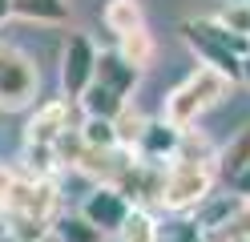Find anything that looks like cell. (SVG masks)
<instances>
[{"instance_id":"16","label":"cell","mask_w":250,"mask_h":242,"mask_svg":"<svg viewBox=\"0 0 250 242\" xmlns=\"http://www.w3.org/2000/svg\"><path fill=\"white\" fill-rule=\"evenodd\" d=\"M146 117H142V109H133V105H125L117 117H113V133H117V145L121 150H137V141H142V133H146Z\"/></svg>"},{"instance_id":"10","label":"cell","mask_w":250,"mask_h":242,"mask_svg":"<svg viewBox=\"0 0 250 242\" xmlns=\"http://www.w3.org/2000/svg\"><path fill=\"white\" fill-rule=\"evenodd\" d=\"M93 81L105 85V89H113L117 97L129 101V93H133L137 81H142V73H137L129 61H121L117 48H105V53H97V73H93Z\"/></svg>"},{"instance_id":"3","label":"cell","mask_w":250,"mask_h":242,"mask_svg":"<svg viewBox=\"0 0 250 242\" xmlns=\"http://www.w3.org/2000/svg\"><path fill=\"white\" fill-rule=\"evenodd\" d=\"M214 182H218V170L214 161H169L166 166V186H162V210L169 214H190L202 202L214 194Z\"/></svg>"},{"instance_id":"17","label":"cell","mask_w":250,"mask_h":242,"mask_svg":"<svg viewBox=\"0 0 250 242\" xmlns=\"http://www.w3.org/2000/svg\"><path fill=\"white\" fill-rule=\"evenodd\" d=\"M53 238L57 242H105V234L97 230V226H89L81 214L53 218Z\"/></svg>"},{"instance_id":"20","label":"cell","mask_w":250,"mask_h":242,"mask_svg":"<svg viewBox=\"0 0 250 242\" xmlns=\"http://www.w3.org/2000/svg\"><path fill=\"white\" fill-rule=\"evenodd\" d=\"M214 21L230 28V32H238V37L250 41V4H226V8H218L214 12Z\"/></svg>"},{"instance_id":"13","label":"cell","mask_w":250,"mask_h":242,"mask_svg":"<svg viewBox=\"0 0 250 242\" xmlns=\"http://www.w3.org/2000/svg\"><path fill=\"white\" fill-rule=\"evenodd\" d=\"M12 16L33 24H65L69 21V0H8Z\"/></svg>"},{"instance_id":"14","label":"cell","mask_w":250,"mask_h":242,"mask_svg":"<svg viewBox=\"0 0 250 242\" xmlns=\"http://www.w3.org/2000/svg\"><path fill=\"white\" fill-rule=\"evenodd\" d=\"M101 21H105V28L113 32V37H129L133 28H146V16H142V4H137V0H109Z\"/></svg>"},{"instance_id":"9","label":"cell","mask_w":250,"mask_h":242,"mask_svg":"<svg viewBox=\"0 0 250 242\" xmlns=\"http://www.w3.org/2000/svg\"><path fill=\"white\" fill-rule=\"evenodd\" d=\"M178 145H182V129H174L169 121H149L146 125V133H142V141H137V157L142 161H158V166H169V161L178 157Z\"/></svg>"},{"instance_id":"12","label":"cell","mask_w":250,"mask_h":242,"mask_svg":"<svg viewBox=\"0 0 250 242\" xmlns=\"http://www.w3.org/2000/svg\"><path fill=\"white\" fill-rule=\"evenodd\" d=\"M129 105L125 101V97H117L113 89H105V85H97V81H93V85L81 93V101H77V109L85 113V117H97V121H113L117 113Z\"/></svg>"},{"instance_id":"7","label":"cell","mask_w":250,"mask_h":242,"mask_svg":"<svg viewBox=\"0 0 250 242\" xmlns=\"http://www.w3.org/2000/svg\"><path fill=\"white\" fill-rule=\"evenodd\" d=\"M77 109V101H65V97H57V101H44L33 117L24 125V145H44V150H57V141L77 129L69 121V113Z\"/></svg>"},{"instance_id":"23","label":"cell","mask_w":250,"mask_h":242,"mask_svg":"<svg viewBox=\"0 0 250 242\" xmlns=\"http://www.w3.org/2000/svg\"><path fill=\"white\" fill-rule=\"evenodd\" d=\"M238 81H242V85H250V57H242V69H238Z\"/></svg>"},{"instance_id":"8","label":"cell","mask_w":250,"mask_h":242,"mask_svg":"<svg viewBox=\"0 0 250 242\" xmlns=\"http://www.w3.org/2000/svg\"><path fill=\"white\" fill-rule=\"evenodd\" d=\"M129 210H133V206L125 202L113 186H93V190L85 194V202H81V218H85L89 226H97V230L109 238V234H117L121 226H125Z\"/></svg>"},{"instance_id":"4","label":"cell","mask_w":250,"mask_h":242,"mask_svg":"<svg viewBox=\"0 0 250 242\" xmlns=\"http://www.w3.org/2000/svg\"><path fill=\"white\" fill-rule=\"evenodd\" d=\"M41 89V69L24 48L0 41V109H28Z\"/></svg>"},{"instance_id":"15","label":"cell","mask_w":250,"mask_h":242,"mask_svg":"<svg viewBox=\"0 0 250 242\" xmlns=\"http://www.w3.org/2000/svg\"><path fill=\"white\" fill-rule=\"evenodd\" d=\"M153 48H158V44H153L149 28H133L129 37H117V57H121V61H129L137 73H142L146 65L153 61Z\"/></svg>"},{"instance_id":"5","label":"cell","mask_w":250,"mask_h":242,"mask_svg":"<svg viewBox=\"0 0 250 242\" xmlns=\"http://www.w3.org/2000/svg\"><path fill=\"white\" fill-rule=\"evenodd\" d=\"M61 202V194L53 182H33V177H17L8 186V194L0 198L4 218H33V222H53V210Z\"/></svg>"},{"instance_id":"18","label":"cell","mask_w":250,"mask_h":242,"mask_svg":"<svg viewBox=\"0 0 250 242\" xmlns=\"http://www.w3.org/2000/svg\"><path fill=\"white\" fill-rule=\"evenodd\" d=\"M158 230H162V226L153 222L149 210L133 206V210H129V218H125V226L117 230V238H121V242H158Z\"/></svg>"},{"instance_id":"2","label":"cell","mask_w":250,"mask_h":242,"mask_svg":"<svg viewBox=\"0 0 250 242\" xmlns=\"http://www.w3.org/2000/svg\"><path fill=\"white\" fill-rule=\"evenodd\" d=\"M230 85H234L230 77H222V73H214V69H206V65H202L198 73H190L174 93L166 97L162 121H169L174 129H190V125L202 117V113L214 109V105L230 93Z\"/></svg>"},{"instance_id":"11","label":"cell","mask_w":250,"mask_h":242,"mask_svg":"<svg viewBox=\"0 0 250 242\" xmlns=\"http://www.w3.org/2000/svg\"><path fill=\"white\" fill-rule=\"evenodd\" d=\"M250 166V125L242 129V133H234L222 150H218V157H214V170H218V182H234L242 170Z\"/></svg>"},{"instance_id":"1","label":"cell","mask_w":250,"mask_h":242,"mask_svg":"<svg viewBox=\"0 0 250 242\" xmlns=\"http://www.w3.org/2000/svg\"><path fill=\"white\" fill-rule=\"evenodd\" d=\"M182 41L194 48V57L206 65V69L222 73L230 81H238L242 69V57H250V41L230 32L214 21V16H198V21H186L182 24Z\"/></svg>"},{"instance_id":"24","label":"cell","mask_w":250,"mask_h":242,"mask_svg":"<svg viewBox=\"0 0 250 242\" xmlns=\"http://www.w3.org/2000/svg\"><path fill=\"white\" fill-rule=\"evenodd\" d=\"M8 16H12V4H8V0H0V24H4Z\"/></svg>"},{"instance_id":"6","label":"cell","mask_w":250,"mask_h":242,"mask_svg":"<svg viewBox=\"0 0 250 242\" xmlns=\"http://www.w3.org/2000/svg\"><path fill=\"white\" fill-rule=\"evenodd\" d=\"M93 73H97V44L85 32H73L65 41V53H61V93H65V101H81V93L93 85Z\"/></svg>"},{"instance_id":"19","label":"cell","mask_w":250,"mask_h":242,"mask_svg":"<svg viewBox=\"0 0 250 242\" xmlns=\"http://www.w3.org/2000/svg\"><path fill=\"white\" fill-rule=\"evenodd\" d=\"M81 141L89 150H113L117 133H113V121H97V117H85L81 121Z\"/></svg>"},{"instance_id":"21","label":"cell","mask_w":250,"mask_h":242,"mask_svg":"<svg viewBox=\"0 0 250 242\" xmlns=\"http://www.w3.org/2000/svg\"><path fill=\"white\" fill-rule=\"evenodd\" d=\"M230 194H234L238 202H250V166H246V170H242V174L230 182Z\"/></svg>"},{"instance_id":"22","label":"cell","mask_w":250,"mask_h":242,"mask_svg":"<svg viewBox=\"0 0 250 242\" xmlns=\"http://www.w3.org/2000/svg\"><path fill=\"white\" fill-rule=\"evenodd\" d=\"M17 182V170H8V166H0V198L8 194V186Z\"/></svg>"}]
</instances>
